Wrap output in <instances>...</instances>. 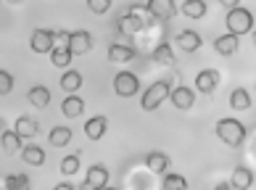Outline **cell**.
Segmentation results:
<instances>
[{
    "mask_svg": "<svg viewBox=\"0 0 256 190\" xmlns=\"http://www.w3.org/2000/svg\"><path fill=\"white\" fill-rule=\"evenodd\" d=\"M230 106H232L235 111H246V108H251V95H248V90H243V88L232 90V92H230Z\"/></svg>",
    "mask_w": 256,
    "mask_h": 190,
    "instance_id": "cell-24",
    "label": "cell"
},
{
    "mask_svg": "<svg viewBox=\"0 0 256 190\" xmlns=\"http://www.w3.org/2000/svg\"><path fill=\"white\" fill-rule=\"evenodd\" d=\"M0 140H3V150L6 154H18V148H22V135H18L16 130H8V132H3L0 135Z\"/></svg>",
    "mask_w": 256,
    "mask_h": 190,
    "instance_id": "cell-23",
    "label": "cell"
},
{
    "mask_svg": "<svg viewBox=\"0 0 256 190\" xmlns=\"http://www.w3.org/2000/svg\"><path fill=\"white\" fill-rule=\"evenodd\" d=\"M30 103L32 106H37V108H45L50 103V92H48V88H40V84H37V88H32L30 90Z\"/></svg>",
    "mask_w": 256,
    "mask_h": 190,
    "instance_id": "cell-27",
    "label": "cell"
},
{
    "mask_svg": "<svg viewBox=\"0 0 256 190\" xmlns=\"http://www.w3.org/2000/svg\"><path fill=\"white\" fill-rule=\"evenodd\" d=\"M169 92H172V82L158 80V82L150 84V88H146V95L140 98V106H143V111H156L161 103L169 98Z\"/></svg>",
    "mask_w": 256,
    "mask_h": 190,
    "instance_id": "cell-3",
    "label": "cell"
},
{
    "mask_svg": "<svg viewBox=\"0 0 256 190\" xmlns=\"http://www.w3.org/2000/svg\"><path fill=\"white\" fill-rule=\"evenodd\" d=\"M22 158L32 166H42L45 164V150L40 146H24L22 148Z\"/></svg>",
    "mask_w": 256,
    "mask_h": 190,
    "instance_id": "cell-21",
    "label": "cell"
},
{
    "mask_svg": "<svg viewBox=\"0 0 256 190\" xmlns=\"http://www.w3.org/2000/svg\"><path fill=\"white\" fill-rule=\"evenodd\" d=\"M53 48H69V32H53Z\"/></svg>",
    "mask_w": 256,
    "mask_h": 190,
    "instance_id": "cell-34",
    "label": "cell"
},
{
    "mask_svg": "<svg viewBox=\"0 0 256 190\" xmlns=\"http://www.w3.org/2000/svg\"><path fill=\"white\" fill-rule=\"evenodd\" d=\"M169 100H172V106L180 108V111H188L196 103V92L188 88V84H182V88H174L172 92H169Z\"/></svg>",
    "mask_w": 256,
    "mask_h": 190,
    "instance_id": "cell-8",
    "label": "cell"
},
{
    "mask_svg": "<svg viewBox=\"0 0 256 190\" xmlns=\"http://www.w3.org/2000/svg\"><path fill=\"white\" fill-rule=\"evenodd\" d=\"M214 50L220 53V56H232V53H238V34H222V37H216L214 40Z\"/></svg>",
    "mask_w": 256,
    "mask_h": 190,
    "instance_id": "cell-15",
    "label": "cell"
},
{
    "mask_svg": "<svg viewBox=\"0 0 256 190\" xmlns=\"http://www.w3.org/2000/svg\"><path fill=\"white\" fill-rule=\"evenodd\" d=\"M135 58V48L132 45H122V42H114L108 48V61L111 64H127Z\"/></svg>",
    "mask_w": 256,
    "mask_h": 190,
    "instance_id": "cell-13",
    "label": "cell"
},
{
    "mask_svg": "<svg viewBox=\"0 0 256 190\" xmlns=\"http://www.w3.org/2000/svg\"><path fill=\"white\" fill-rule=\"evenodd\" d=\"M61 111H64V116L77 119V116H82V114H84V100L80 98V95L69 92V95L64 98V103H61Z\"/></svg>",
    "mask_w": 256,
    "mask_h": 190,
    "instance_id": "cell-12",
    "label": "cell"
},
{
    "mask_svg": "<svg viewBox=\"0 0 256 190\" xmlns=\"http://www.w3.org/2000/svg\"><path fill=\"white\" fill-rule=\"evenodd\" d=\"M14 130H16L22 138H37V132H40V124H37V119H34V116H18Z\"/></svg>",
    "mask_w": 256,
    "mask_h": 190,
    "instance_id": "cell-18",
    "label": "cell"
},
{
    "mask_svg": "<svg viewBox=\"0 0 256 190\" xmlns=\"http://www.w3.org/2000/svg\"><path fill=\"white\" fill-rule=\"evenodd\" d=\"M114 90H116V95H122V98H132V95H138V90H140L138 74H132V72L116 74V77H114Z\"/></svg>",
    "mask_w": 256,
    "mask_h": 190,
    "instance_id": "cell-4",
    "label": "cell"
},
{
    "mask_svg": "<svg viewBox=\"0 0 256 190\" xmlns=\"http://www.w3.org/2000/svg\"><path fill=\"white\" fill-rule=\"evenodd\" d=\"M216 138H220L224 146L238 148L240 142L246 140V127L240 124L238 119H220L216 122Z\"/></svg>",
    "mask_w": 256,
    "mask_h": 190,
    "instance_id": "cell-2",
    "label": "cell"
},
{
    "mask_svg": "<svg viewBox=\"0 0 256 190\" xmlns=\"http://www.w3.org/2000/svg\"><path fill=\"white\" fill-rule=\"evenodd\" d=\"M180 11H182L188 18H204L206 11H208V6L204 3V0H185Z\"/></svg>",
    "mask_w": 256,
    "mask_h": 190,
    "instance_id": "cell-19",
    "label": "cell"
},
{
    "mask_svg": "<svg viewBox=\"0 0 256 190\" xmlns=\"http://www.w3.org/2000/svg\"><path fill=\"white\" fill-rule=\"evenodd\" d=\"M232 188H240V190L254 188V172H251V169H246V166L235 169V172H232Z\"/></svg>",
    "mask_w": 256,
    "mask_h": 190,
    "instance_id": "cell-22",
    "label": "cell"
},
{
    "mask_svg": "<svg viewBox=\"0 0 256 190\" xmlns=\"http://www.w3.org/2000/svg\"><path fill=\"white\" fill-rule=\"evenodd\" d=\"M80 154H72V156H66V158H61V172L64 174H77L80 172Z\"/></svg>",
    "mask_w": 256,
    "mask_h": 190,
    "instance_id": "cell-31",
    "label": "cell"
},
{
    "mask_svg": "<svg viewBox=\"0 0 256 190\" xmlns=\"http://www.w3.org/2000/svg\"><path fill=\"white\" fill-rule=\"evenodd\" d=\"M6 188L8 190H26L30 188V177L26 174H8L6 177Z\"/></svg>",
    "mask_w": 256,
    "mask_h": 190,
    "instance_id": "cell-30",
    "label": "cell"
},
{
    "mask_svg": "<svg viewBox=\"0 0 256 190\" xmlns=\"http://www.w3.org/2000/svg\"><path fill=\"white\" fill-rule=\"evenodd\" d=\"M108 130V119L106 116H92L84 122V135H88L90 140H100L103 135H106Z\"/></svg>",
    "mask_w": 256,
    "mask_h": 190,
    "instance_id": "cell-14",
    "label": "cell"
},
{
    "mask_svg": "<svg viewBox=\"0 0 256 190\" xmlns=\"http://www.w3.org/2000/svg\"><path fill=\"white\" fill-rule=\"evenodd\" d=\"M72 58L74 56L69 53V48H53L50 50V61H53L56 69H66V66L72 64Z\"/></svg>",
    "mask_w": 256,
    "mask_h": 190,
    "instance_id": "cell-26",
    "label": "cell"
},
{
    "mask_svg": "<svg viewBox=\"0 0 256 190\" xmlns=\"http://www.w3.org/2000/svg\"><path fill=\"white\" fill-rule=\"evenodd\" d=\"M106 185H108V169H106V166H100V164L90 166L82 188H84V190H98V188H106Z\"/></svg>",
    "mask_w": 256,
    "mask_h": 190,
    "instance_id": "cell-6",
    "label": "cell"
},
{
    "mask_svg": "<svg viewBox=\"0 0 256 190\" xmlns=\"http://www.w3.org/2000/svg\"><path fill=\"white\" fill-rule=\"evenodd\" d=\"M224 24H227V32H230V34H238V37L248 34V32H254V14L248 11V8L235 6V8H230Z\"/></svg>",
    "mask_w": 256,
    "mask_h": 190,
    "instance_id": "cell-1",
    "label": "cell"
},
{
    "mask_svg": "<svg viewBox=\"0 0 256 190\" xmlns=\"http://www.w3.org/2000/svg\"><path fill=\"white\" fill-rule=\"evenodd\" d=\"M74 185L72 182H58V185H56V190H72Z\"/></svg>",
    "mask_w": 256,
    "mask_h": 190,
    "instance_id": "cell-36",
    "label": "cell"
},
{
    "mask_svg": "<svg viewBox=\"0 0 256 190\" xmlns=\"http://www.w3.org/2000/svg\"><path fill=\"white\" fill-rule=\"evenodd\" d=\"M148 11L156 18H172L177 14V3L174 0H148Z\"/></svg>",
    "mask_w": 256,
    "mask_h": 190,
    "instance_id": "cell-11",
    "label": "cell"
},
{
    "mask_svg": "<svg viewBox=\"0 0 256 190\" xmlns=\"http://www.w3.org/2000/svg\"><path fill=\"white\" fill-rule=\"evenodd\" d=\"M80 88H82V72L69 69L66 74H61V90H66V92H77Z\"/></svg>",
    "mask_w": 256,
    "mask_h": 190,
    "instance_id": "cell-20",
    "label": "cell"
},
{
    "mask_svg": "<svg viewBox=\"0 0 256 190\" xmlns=\"http://www.w3.org/2000/svg\"><path fill=\"white\" fill-rule=\"evenodd\" d=\"M14 90V77L6 69H0V95H8Z\"/></svg>",
    "mask_w": 256,
    "mask_h": 190,
    "instance_id": "cell-32",
    "label": "cell"
},
{
    "mask_svg": "<svg viewBox=\"0 0 256 190\" xmlns=\"http://www.w3.org/2000/svg\"><path fill=\"white\" fill-rule=\"evenodd\" d=\"M0 130H3V122H0Z\"/></svg>",
    "mask_w": 256,
    "mask_h": 190,
    "instance_id": "cell-37",
    "label": "cell"
},
{
    "mask_svg": "<svg viewBox=\"0 0 256 190\" xmlns=\"http://www.w3.org/2000/svg\"><path fill=\"white\" fill-rule=\"evenodd\" d=\"M116 30L122 34H138L140 30H143V16H140L138 11H130L124 16L116 18Z\"/></svg>",
    "mask_w": 256,
    "mask_h": 190,
    "instance_id": "cell-7",
    "label": "cell"
},
{
    "mask_svg": "<svg viewBox=\"0 0 256 190\" xmlns=\"http://www.w3.org/2000/svg\"><path fill=\"white\" fill-rule=\"evenodd\" d=\"M161 188H164V190H188V180H185L182 174H169V172H166Z\"/></svg>",
    "mask_w": 256,
    "mask_h": 190,
    "instance_id": "cell-29",
    "label": "cell"
},
{
    "mask_svg": "<svg viewBox=\"0 0 256 190\" xmlns=\"http://www.w3.org/2000/svg\"><path fill=\"white\" fill-rule=\"evenodd\" d=\"M30 48L34 53H50L53 50V30H37V32H32Z\"/></svg>",
    "mask_w": 256,
    "mask_h": 190,
    "instance_id": "cell-10",
    "label": "cell"
},
{
    "mask_svg": "<svg viewBox=\"0 0 256 190\" xmlns=\"http://www.w3.org/2000/svg\"><path fill=\"white\" fill-rule=\"evenodd\" d=\"M88 8L92 14H106L111 8V0H88Z\"/></svg>",
    "mask_w": 256,
    "mask_h": 190,
    "instance_id": "cell-33",
    "label": "cell"
},
{
    "mask_svg": "<svg viewBox=\"0 0 256 190\" xmlns=\"http://www.w3.org/2000/svg\"><path fill=\"white\" fill-rule=\"evenodd\" d=\"M11 3H18V0H11Z\"/></svg>",
    "mask_w": 256,
    "mask_h": 190,
    "instance_id": "cell-38",
    "label": "cell"
},
{
    "mask_svg": "<svg viewBox=\"0 0 256 190\" xmlns=\"http://www.w3.org/2000/svg\"><path fill=\"white\" fill-rule=\"evenodd\" d=\"M216 84H220V72L216 69H204V72H198L196 74V90L198 92H212Z\"/></svg>",
    "mask_w": 256,
    "mask_h": 190,
    "instance_id": "cell-9",
    "label": "cell"
},
{
    "mask_svg": "<svg viewBox=\"0 0 256 190\" xmlns=\"http://www.w3.org/2000/svg\"><path fill=\"white\" fill-rule=\"evenodd\" d=\"M48 140H50V146H56V148L69 146V140H72V130H69V127H53Z\"/></svg>",
    "mask_w": 256,
    "mask_h": 190,
    "instance_id": "cell-28",
    "label": "cell"
},
{
    "mask_svg": "<svg viewBox=\"0 0 256 190\" xmlns=\"http://www.w3.org/2000/svg\"><path fill=\"white\" fill-rule=\"evenodd\" d=\"M220 3H222L224 8H235V6H238V3H240V0H220Z\"/></svg>",
    "mask_w": 256,
    "mask_h": 190,
    "instance_id": "cell-35",
    "label": "cell"
},
{
    "mask_svg": "<svg viewBox=\"0 0 256 190\" xmlns=\"http://www.w3.org/2000/svg\"><path fill=\"white\" fill-rule=\"evenodd\" d=\"M154 61L158 66H172L174 64V53H172V48H169V42H161L156 50H154Z\"/></svg>",
    "mask_w": 256,
    "mask_h": 190,
    "instance_id": "cell-25",
    "label": "cell"
},
{
    "mask_svg": "<svg viewBox=\"0 0 256 190\" xmlns=\"http://www.w3.org/2000/svg\"><path fill=\"white\" fill-rule=\"evenodd\" d=\"M92 50V37L90 32H69V53L72 56H84V53H90Z\"/></svg>",
    "mask_w": 256,
    "mask_h": 190,
    "instance_id": "cell-5",
    "label": "cell"
},
{
    "mask_svg": "<svg viewBox=\"0 0 256 190\" xmlns=\"http://www.w3.org/2000/svg\"><path fill=\"white\" fill-rule=\"evenodd\" d=\"M177 45L182 48L185 53H196L198 48H201V34L193 32V30H188V32H180L177 34Z\"/></svg>",
    "mask_w": 256,
    "mask_h": 190,
    "instance_id": "cell-17",
    "label": "cell"
},
{
    "mask_svg": "<svg viewBox=\"0 0 256 190\" xmlns=\"http://www.w3.org/2000/svg\"><path fill=\"white\" fill-rule=\"evenodd\" d=\"M169 161L172 158H166V154H161V150H150V154L146 156V164L154 174H164L169 169Z\"/></svg>",
    "mask_w": 256,
    "mask_h": 190,
    "instance_id": "cell-16",
    "label": "cell"
}]
</instances>
